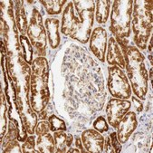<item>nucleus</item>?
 I'll return each instance as SVG.
<instances>
[{"instance_id":"nucleus-1","label":"nucleus","mask_w":153,"mask_h":153,"mask_svg":"<svg viewBox=\"0 0 153 153\" xmlns=\"http://www.w3.org/2000/svg\"><path fill=\"white\" fill-rule=\"evenodd\" d=\"M94 16V1L70 2L63 14L62 33L82 43H87L91 34Z\"/></svg>"},{"instance_id":"nucleus-2","label":"nucleus","mask_w":153,"mask_h":153,"mask_svg":"<svg viewBox=\"0 0 153 153\" xmlns=\"http://www.w3.org/2000/svg\"><path fill=\"white\" fill-rule=\"evenodd\" d=\"M49 65L45 57H37L32 63L30 79V104L33 111L41 112L45 109L50 98L48 88Z\"/></svg>"},{"instance_id":"nucleus-3","label":"nucleus","mask_w":153,"mask_h":153,"mask_svg":"<svg viewBox=\"0 0 153 153\" xmlns=\"http://www.w3.org/2000/svg\"><path fill=\"white\" fill-rule=\"evenodd\" d=\"M119 44L123 51L126 63L125 67L133 93L140 100H143L148 91L149 81L144 56L140 50L134 46H127L120 42Z\"/></svg>"},{"instance_id":"nucleus-4","label":"nucleus","mask_w":153,"mask_h":153,"mask_svg":"<svg viewBox=\"0 0 153 153\" xmlns=\"http://www.w3.org/2000/svg\"><path fill=\"white\" fill-rule=\"evenodd\" d=\"M134 11L132 17V30L134 42L140 49L144 50L151 36L152 31V1L142 0L133 2Z\"/></svg>"},{"instance_id":"nucleus-5","label":"nucleus","mask_w":153,"mask_h":153,"mask_svg":"<svg viewBox=\"0 0 153 153\" xmlns=\"http://www.w3.org/2000/svg\"><path fill=\"white\" fill-rule=\"evenodd\" d=\"M133 1H114L111 14V30L115 39L127 45L131 36V22Z\"/></svg>"},{"instance_id":"nucleus-6","label":"nucleus","mask_w":153,"mask_h":153,"mask_svg":"<svg viewBox=\"0 0 153 153\" xmlns=\"http://www.w3.org/2000/svg\"><path fill=\"white\" fill-rule=\"evenodd\" d=\"M108 70L107 85L110 94L117 99H129L131 96V87L122 69L112 65Z\"/></svg>"},{"instance_id":"nucleus-7","label":"nucleus","mask_w":153,"mask_h":153,"mask_svg":"<svg viewBox=\"0 0 153 153\" xmlns=\"http://www.w3.org/2000/svg\"><path fill=\"white\" fill-rule=\"evenodd\" d=\"M27 36L30 43L36 48L39 55L45 54L46 34L43 25L42 16L37 9H34L27 26Z\"/></svg>"},{"instance_id":"nucleus-8","label":"nucleus","mask_w":153,"mask_h":153,"mask_svg":"<svg viewBox=\"0 0 153 153\" xmlns=\"http://www.w3.org/2000/svg\"><path fill=\"white\" fill-rule=\"evenodd\" d=\"M131 107V103L128 100L111 99L106 105V114L109 124L113 128H117L120 121L130 111Z\"/></svg>"},{"instance_id":"nucleus-9","label":"nucleus","mask_w":153,"mask_h":153,"mask_svg":"<svg viewBox=\"0 0 153 153\" xmlns=\"http://www.w3.org/2000/svg\"><path fill=\"white\" fill-rule=\"evenodd\" d=\"M107 32L103 27H96L90 36V49L102 63L105 61Z\"/></svg>"},{"instance_id":"nucleus-10","label":"nucleus","mask_w":153,"mask_h":153,"mask_svg":"<svg viewBox=\"0 0 153 153\" xmlns=\"http://www.w3.org/2000/svg\"><path fill=\"white\" fill-rule=\"evenodd\" d=\"M138 121L136 114L133 111H128L125 116L121 119L117 127V137L120 143H126L131 135L136 130Z\"/></svg>"},{"instance_id":"nucleus-11","label":"nucleus","mask_w":153,"mask_h":153,"mask_svg":"<svg viewBox=\"0 0 153 153\" xmlns=\"http://www.w3.org/2000/svg\"><path fill=\"white\" fill-rule=\"evenodd\" d=\"M82 141L88 152H102L104 146L103 136L96 130H86L82 134Z\"/></svg>"},{"instance_id":"nucleus-12","label":"nucleus","mask_w":153,"mask_h":153,"mask_svg":"<svg viewBox=\"0 0 153 153\" xmlns=\"http://www.w3.org/2000/svg\"><path fill=\"white\" fill-rule=\"evenodd\" d=\"M107 62L111 65L120 67V69L125 68V59L122 48L119 42L114 38L111 37L108 43L107 48Z\"/></svg>"},{"instance_id":"nucleus-13","label":"nucleus","mask_w":153,"mask_h":153,"mask_svg":"<svg viewBox=\"0 0 153 153\" xmlns=\"http://www.w3.org/2000/svg\"><path fill=\"white\" fill-rule=\"evenodd\" d=\"M45 25L48 35L49 44L52 48L55 49L58 47L61 41L59 35V20L55 18H47L45 22Z\"/></svg>"},{"instance_id":"nucleus-14","label":"nucleus","mask_w":153,"mask_h":153,"mask_svg":"<svg viewBox=\"0 0 153 153\" xmlns=\"http://www.w3.org/2000/svg\"><path fill=\"white\" fill-rule=\"evenodd\" d=\"M53 139L55 142L56 152H65L66 149L71 147L74 138L71 134H66L65 131H54Z\"/></svg>"},{"instance_id":"nucleus-15","label":"nucleus","mask_w":153,"mask_h":153,"mask_svg":"<svg viewBox=\"0 0 153 153\" xmlns=\"http://www.w3.org/2000/svg\"><path fill=\"white\" fill-rule=\"evenodd\" d=\"M36 148L39 152H54V151H56L53 137L50 133L37 136Z\"/></svg>"},{"instance_id":"nucleus-16","label":"nucleus","mask_w":153,"mask_h":153,"mask_svg":"<svg viewBox=\"0 0 153 153\" xmlns=\"http://www.w3.org/2000/svg\"><path fill=\"white\" fill-rule=\"evenodd\" d=\"M96 12H95V17L96 21L99 24H104L106 23L109 14H110V7H111V2L109 0H104V1H97L96 2Z\"/></svg>"},{"instance_id":"nucleus-17","label":"nucleus","mask_w":153,"mask_h":153,"mask_svg":"<svg viewBox=\"0 0 153 153\" xmlns=\"http://www.w3.org/2000/svg\"><path fill=\"white\" fill-rule=\"evenodd\" d=\"M16 24L19 31L24 34L25 30H27V19L25 16V12L24 9V7L22 5V2H16Z\"/></svg>"},{"instance_id":"nucleus-18","label":"nucleus","mask_w":153,"mask_h":153,"mask_svg":"<svg viewBox=\"0 0 153 153\" xmlns=\"http://www.w3.org/2000/svg\"><path fill=\"white\" fill-rule=\"evenodd\" d=\"M66 3L65 0H55V1H41V4L45 7L46 12L49 15H59L62 12L64 5Z\"/></svg>"},{"instance_id":"nucleus-19","label":"nucleus","mask_w":153,"mask_h":153,"mask_svg":"<svg viewBox=\"0 0 153 153\" xmlns=\"http://www.w3.org/2000/svg\"><path fill=\"white\" fill-rule=\"evenodd\" d=\"M20 41H21V45L23 47L22 48L23 57L25 61L28 64H32L33 63V48H32L33 45L24 36H20Z\"/></svg>"},{"instance_id":"nucleus-20","label":"nucleus","mask_w":153,"mask_h":153,"mask_svg":"<svg viewBox=\"0 0 153 153\" xmlns=\"http://www.w3.org/2000/svg\"><path fill=\"white\" fill-rule=\"evenodd\" d=\"M49 123L51 126V131H65L66 126L63 120L59 119L55 115H52L49 117Z\"/></svg>"},{"instance_id":"nucleus-21","label":"nucleus","mask_w":153,"mask_h":153,"mask_svg":"<svg viewBox=\"0 0 153 153\" xmlns=\"http://www.w3.org/2000/svg\"><path fill=\"white\" fill-rule=\"evenodd\" d=\"M8 127H9V131H8V132H7L6 138H5L4 140H3V145H4V146H5V145H7L9 142L15 140L18 137V134H19L17 128L14 125V123H13L12 121L9 122Z\"/></svg>"},{"instance_id":"nucleus-22","label":"nucleus","mask_w":153,"mask_h":153,"mask_svg":"<svg viewBox=\"0 0 153 153\" xmlns=\"http://www.w3.org/2000/svg\"><path fill=\"white\" fill-rule=\"evenodd\" d=\"M94 128L100 133L106 132L109 130V126L105 118L102 116H99L94 122Z\"/></svg>"},{"instance_id":"nucleus-23","label":"nucleus","mask_w":153,"mask_h":153,"mask_svg":"<svg viewBox=\"0 0 153 153\" xmlns=\"http://www.w3.org/2000/svg\"><path fill=\"white\" fill-rule=\"evenodd\" d=\"M36 145V138L35 136H30L26 139L25 142L22 146V152H39L38 150L35 149V147Z\"/></svg>"},{"instance_id":"nucleus-24","label":"nucleus","mask_w":153,"mask_h":153,"mask_svg":"<svg viewBox=\"0 0 153 153\" xmlns=\"http://www.w3.org/2000/svg\"><path fill=\"white\" fill-rule=\"evenodd\" d=\"M50 131H51L50 123H49V121H46V120L40 121L39 123L37 124L36 128V133L37 136L49 133Z\"/></svg>"},{"instance_id":"nucleus-25","label":"nucleus","mask_w":153,"mask_h":153,"mask_svg":"<svg viewBox=\"0 0 153 153\" xmlns=\"http://www.w3.org/2000/svg\"><path fill=\"white\" fill-rule=\"evenodd\" d=\"M110 139H111V144L113 146V149L115 150V153L120 152L121 151V145H120V142L118 140L117 133L116 132H111L110 134Z\"/></svg>"},{"instance_id":"nucleus-26","label":"nucleus","mask_w":153,"mask_h":153,"mask_svg":"<svg viewBox=\"0 0 153 153\" xmlns=\"http://www.w3.org/2000/svg\"><path fill=\"white\" fill-rule=\"evenodd\" d=\"M4 152H22L19 143L16 140L9 142L4 149Z\"/></svg>"},{"instance_id":"nucleus-27","label":"nucleus","mask_w":153,"mask_h":153,"mask_svg":"<svg viewBox=\"0 0 153 153\" xmlns=\"http://www.w3.org/2000/svg\"><path fill=\"white\" fill-rule=\"evenodd\" d=\"M103 151L104 152H110V153H115V150L113 149V146L111 144L110 137H107L105 141H104V146H103Z\"/></svg>"},{"instance_id":"nucleus-28","label":"nucleus","mask_w":153,"mask_h":153,"mask_svg":"<svg viewBox=\"0 0 153 153\" xmlns=\"http://www.w3.org/2000/svg\"><path fill=\"white\" fill-rule=\"evenodd\" d=\"M133 100V102L135 103V108L137 110V111L140 112L143 109V105H142V102H141V100H139V99H136L135 97L132 98Z\"/></svg>"},{"instance_id":"nucleus-29","label":"nucleus","mask_w":153,"mask_h":153,"mask_svg":"<svg viewBox=\"0 0 153 153\" xmlns=\"http://www.w3.org/2000/svg\"><path fill=\"white\" fill-rule=\"evenodd\" d=\"M75 145H76V148L80 150V152H86V150L83 149V144H82V140L80 138L76 139Z\"/></svg>"},{"instance_id":"nucleus-30","label":"nucleus","mask_w":153,"mask_h":153,"mask_svg":"<svg viewBox=\"0 0 153 153\" xmlns=\"http://www.w3.org/2000/svg\"><path fill=\"white\" fill-rule=\"evenodd\" d=\"M67 152H80V150L78 149H70L69 150H67Z\"/></svg>"},{"instance_id":"nucleus-31","label":"nucleus","mask_w":153,"mask_h":153,"mask_svg":"<svg viewBox=\"0 0 153 153\" xmlns=\"http://www.w3.org/2000/svg\"><path fill=\"white\" fill-rule=\"evenodd\" d=\"M149 50H152V36H150V41H149Z\"/></svg>"}]
</instances>
